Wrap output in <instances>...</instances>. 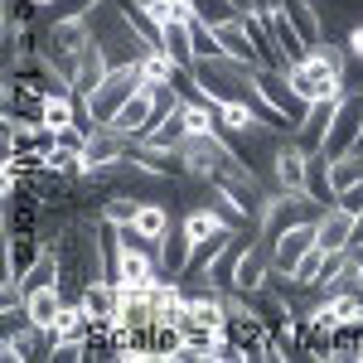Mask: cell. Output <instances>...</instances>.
I'll list each match as a JSON object with an SVG mask.
<instances>
[{
    "mask_svg": "<svg viewBox=\"0 0 363 363\" xmlns=\"http://www.w3.org/2000/svg\"><path fill=\"white\" fill-rule=\"evenodd\" d=\"M325 208H330V203H320V199L310 194V189H267L257 223H262V238L272 242V238H277V233H286V228L315 223Z\"/></svg>",
    "mask_w": 363,
    "mask_h": 363,
    "instance_id": "1",
    "label": "cell"
},
{
    "mask_svg": "<svg viewBox=\"0 0 363 363\" xmlns=\"http://www.w3.org/2000/svg\"><path fill=\"white\" fill-rule=\"evenodd\" d=\"M140 83H145V78H140V63H112V68H107V78L83 97L87 112H92V121H97V126H112L116 112L126 107V97H131Z\"/></svg>",
    "mask_w": 363,
    "mask_h": 363,
    "instance_id": "2",
    "label": "cell"
},
{
    "mask_svg": "<svg viewBox=\"0 0 363 363\" xmlns=\"http://www.w3.org/2000/svg\"><path fill=\"white\" fill-rule=\"evenodd\" d=\"M315 242H320L315 223H296V228H286V233H277V238H272V272H277V281L296 277L301 257H306Z\"/></svg>",
    "mask_w": 363,
    "mask_h": 363,
    "instance_id": "3",
    "label": "cell"
},
{
    "mask_svg": "<svg viewBox=\"0 0 363 363\" xmlns=\"http://www.w3.org/2000/svg\"><path fill=\"white\" fill-rule=\"evenodd\" d=\"M247 242H252L247 233H238V228H233L223 242L208 252V267H203V277H199V281H203L208 291H233V277H238V262H242Z\"/></svg>",
    "mask_w": 363,
    "mask_h": 363,
    "instance_id": "4",
    "label": "cell"
},
{
    "mask_svg": "<svg viewBox=\"0 0 363 363\" xmlns=\"http://www.w3.org/2000/svg\"><path fill=\"white\" fill-rule=\"evenodd\" d=\"M272 277H277V272H272V242L257 233L247 242V252H242V262H238V277H233V291H228V296H257Z\"/></svg>",
    "mask_w": 363,
    "mask_h": 363,
    "instance_id": "5",
    "label": "cell"
},
{
    "mask_svg": "<svg viewBox=\"0 0 363 363\" xmlns=\"http://www.w3.org/2000/svg\"><path fill=\"white\" fill-rule=\"evenodd\" d=\"M179 228H184V238H189V247H194V252L233 233V223H228V213L218 208V203H199V208H189V213L179 218Z\"/></svg>",
    "mask_w": 363,
    "mask_h": 363,
    "instance_id": "6",
    "label": "cell"
},
{
    "mask_svg": "<svg viewBox=\"0 0 363 363\" xmlns=\"http://www.w3.org/2000/svg\"><path fill=\"white\" fill-rule=\"evenodd\" d=\"M335 112H339V97L310 102V112L301 116V126L291 131V136L301 140V150H310V155H320V150H325V140H330V126H335Z\"/></svg>",
    "mask_w": 363,
    "mask_h": 363,
    "instance_id": "7",
    "label": "cell"
},
{
    "mask_svg": "<svg viewBox=\"0 0 363 363\" xmlns=\"http://www.w3.org/2000/svg\"><path fill=\"white\" fill-rule=\"evenodd\" d=\"M121 155H131V136L126 131H116V126H92L83 140V160L87 169H102L112 165V160H121Z\"/></svg>",
    "mask_w": 363,
    "mask_h": 363,
    "instance_id": "8",
    "label": "cell"
},
{
    "mask_svg": "<svg viewBox=\"0 0 363 363\" xmlns=\"http://www.w3.org/2000/svg\"><path fill=\"white\" fill-rule=\"evenodd\" d=\"M150 112H155V92H150V83H140L131 97H126V107L116 112V131H126V136H145L150 131Z\"/></svg>",
    "mask_w": 363,
    "mask_h": 363,
    "instance_id": "9",
    "label": "cell"
},
{
    "mask_svg": "<svg viewBox=\"0 0 363 363\" xmlns=\"http://www.w3.org/2000/svg\"><path fill=\"white\" fill-rule=\"evenodd\" d=\"M315 233H320V247L325 252H344L354 242V213L339 208V203H330V208L315 218Z\"/></svg>",
    "mask_w": 363,
    "mask_h": 363,
    "instance_id": "10",
    "label": "cell"
},
{
    "mask_svg": "<svg viewBox=\"0 0 363 363\" xmlns=\"http://www.w3.org/2000/svg\"><path fill=\"white\" fill-rule=\"evenodd\" d=\"M160 49L174 58V68H179V73H189V68L199 63V49H194V29H189V20H169L165 34H160Z\"/></svg>",
    "mask_w": 363,
    "mask_h": 363,
    "instance_id": "11",
    "label": "cell"
},
{
    "mask_svg": "<svg viewBox=\"0 0 363 363\" xmlns=\"http://www.w3.org/2000/svg\"><path fill=\"white\" fill-rule=\"evenodd\" d=\"M5 252H10V257H5V281H20L29 267H34V257L44 252V242H39L34 233H15V228H10V238H5Z\"/></svg>",
    "mask_w": 363,
    "mask_h": 363,
    "instance_id": "12",
    "label": "cell"
},
{
    "mask_svg": "<svg viewBox=\"0 0 363 363\" xmlns=\"http://www.w3.org/2000/svg\"><path fill=\"white\" fill-rule=\"evenodd\" d=\"M126 228H136L140 238H145V247H155L160 252V242L169 238V228H174V218H169V208L165 203H140V213L131 218Z\"/></svg>",
    "mask_w": 363,
    "mask_h": 363,
    "instance_id": "13",
    "label": "cell"
},
{
    "mask_svg": "<svg viewBox=\"0 0 363 363\" xmlns=\"http://www.w3.org/2000/svg\"><path fill=\"white\" fill-rule=\"evenodd\" d=\"M281 15L296 25V34L306 39L310 49H315V44H325V20H320L315 0H286V5H281Z\"/></svg>",
    "mask_w": 363,
    "mask_h": 363,
    "instance_id": "14",
    "label": "cell"
},
{
    "mask_svg": "<svg viewBox=\"0 0 363 363\" xmlns=\"http://www.w3.org/2000/svg\"><path fill=\"white\" fill-rule=\"evenodd\" d=\"M107 68H112V58L102 54V44L92 39V44L83 49V58H78V73H73V92H78V97H87L92 87L107 78Z\"/></svg>",
    "mask_w": 363,
    "mask_h": 363,
    "instance_id": "15",
    "label": "cell"
},
{
    "mask_svg": "<svg viewBox=\"0 0 363 363\" xmlns=\"http://www.w3.org/2000/svg\"><path fill=\"white\" fill-rule=\"evenodd\" d=\"M25 306H29V320H34L39 330H54L58 315H63V306H68V291H63V286L34 291V296H25Z\"/></svg>",
    "mask_w": 363,
    "mask_h": 363,
    "instance_id": "16",
    "label": "cell"
},
{
    "mask_svg": "<svg viewBox=\"0 0 363 363\" xmlns=\"http://www.w3.org/2000/svg\"><path fill=\"white\" fill-rule=\"evenodd\" d=\"M174 73H179V68H174V58H169L165 49H145V54H140V78H145V83H169Z\"/></svg>",
    "mask_w": 363,
    "mask_h": 363,
    "instance_id": "17",
    "label": "cell"
},
{
    "mask_svg": "<svg viewBox=\"0 0 363 363\" xmlns=\"http://www.w3.org/2000/svg\"><path fill=\"white\" fill-rule=\"evenodd\" d=\"M140 203H145V199H136V194H112L107 199V203H102V213H107V218H112V223H131V218H136L140 213Z\"/></svg>",
    "mask_w": 363,
    "mask_h": 363,
    "instance_id": "18",
    "label": "cell"
},
{
    "mask_svg": "<svg viewBox=\"0 0 363 363\" xmlns=\"http://www.w3.org/2000/svg\"><path fill=\"white\" fill-rule=\"evenodd\" d=\"M194 5L199 20H208V25H223V20H238V10H233V0H189Z\"/></svg>",
    "mask_w": 363,
    "mask_h": 363,
    "instance_id": "19",
    "label": "cell"
},
{
    "mask_svg": "<svg viewBox=\"0 0 363 363\" xmlns=\"http://www.w3.org/2000/svg\"><path fill=\"white\" fill-rule=\"evenodd\" d=\"M335 203H339V208H349V213H363V179H359V184H349V189H339Z\"/></svg>",
    "mask_w": 363,
    "mask_h": 363,
    "instance_id": "20",
    "label": "cell"
},
{
    "mask_svg": "<svg viewBox=\"0 0 363 363\" xmlns=\"http://www.w3.org/2000/svg\"><path fill=\"white\" fill-rule=\"evenodd\" d=\"M344 44H349V58L363 63V20H359V25H349V39H344Z\"/></svg>",
    "mask_w": 363,
    "mask_h": 363,
    "instance_id": "21",
    "label": "cell"
},
{
    "mask_svg": "<svg viewBox=\"0 0 363 363\" xmlns=\"http://www.w3.org/2000/svg\"><path fill=\"white\" fill-rule=\"evenodd\" d=\"M349 247H363V213H354V242Z\"/></svg>",
    "mask_w": 363,
    "mask_h": 363,
    "instance_id": "22",
    "label": "cell"
},
{
    "mask_svg": "<svg viewBox=\"0 0 363 363\" xmlns=\"http://www.w3.org/2000/svg\"><path fill=\"white\" fill-rule=\"evenodd\" d=\"M354 252V267H359V277H363V247H349Z\"/></svg>",
    "mask_w": 363,
    "mask_h": 363,
    "instance_id": "23",
    "label": "cell"
},
{
    "mask_svg": "<svg viewBox=\"0 0 363 363\" xmlns=\"http://www.w3.org/2000/svg\"><path fill=\"white\" fill-rule=\"evenodd\" d=\"M29 5H34V10H49V5H54V0H29Z\"/></svg>",
    "mask_w": 363,
    "mask_h": 363,
    "instance_id": "24",
    "label": "cell"
},
{
    "mask_svg": "<svg viewBox=\"0 0 363 363\" xmlns=\"http://www.w3.org/2000/svg\"><path fill=\"white\" fill-rule=\"evenodd\" d=\"M359 150H363V131H359Z\"/></svg>",
    "mask_w": 363,
    "mask_h": 363,
    "instance_id": "25",
    "label": "cell"
}]
</instances>
